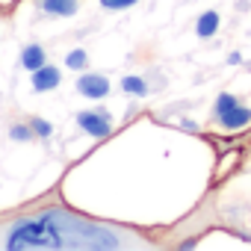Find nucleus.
Here are the masks:
<instances>
[{
    "label": "nucleus",
    "instance_id": "obj_1",
    "mask_svg": "<svg viewBox=\"0 0 251 251\" xmlns=\"http://www.w3.org/2000/svg\"><path fill=\"white\" fill-rule=\"evenodd\" d=\"M154 251L160 248L145 230L100 222L68 204L27 207L0 216V251Z\"/></svg>",
    "mask_w": 251,
    "mask_h": 251
},
{
    "label": "nucleus",
    "instance_id": "obj_2",
    "mask_svg": "<svg viewBox=\"0 0 251 251\" xmlns=\"http://www.w3.org/2000/svg\"><path fill=\"white\" fill-rule=\"evenodd\" d=\"M74 121H77V127H80L83 133H89V136H95V139H109L112 130H115L109 112H103V109H83V112L74 115Z\"/></svg>",
    "mask_w": 251,
    "mask_h": 251
},
{
    "label": "nucleus",
    "instance_id": "obj_3",
    "mask_svg": "<svg viewBox=\"0 0 251 251\" xmlns=\"http://www.w3.org/2000/svg\"><path fill=\"white\" fill-rule=\"evenodd\" d=\"M74 89H77V95H83V98H89V100H100V98H106L109 95V77H103V74H95V71H86V74H80L77 77V83H74Z\"/></svg>",
    "mask_w": 251,
    "mask_h": 251
},
{
    "label": "nucleus",
    "instance_id": "obj_4",
    "mask_svg": "<svg viewBox=\"0 0 251 251\" xmlns=\"http://www.w3.org/2000/svg\"><path fill=\"white\" fill-rule=\"evenodd\" d=\"M219 130H225V133H242V130H248L251 127V106H245V103H236L233 109H227L222 118H216L213 121Z\"/></svg>",
    "mask_w": 251,
    "mask_h": 251
},
{
    "label": "nucleus",
    "instance_id": "obj_5",
    "mask_svg": "<svg viewBox=\"0 0 251 251\" xmlns=\"http://www.w3.org/2000/svg\"><path fill=\"white\" fill-rule=\"evenodd\" d=\"M36 9L48 18H71L80 9V0H36Z\"/></svg>",
    "mask_w": 251,
    "mask_h": 251
},
{
    "label": "nucleus",
    "instance_id": "obj_6",
    "mask_svg": "<svg viewBox=\"0 0 251 251\" xmlns=\"http://www.w3.org/2000/svg\"><path fill=\"white\" fill-rule=\"evenodd\" d=\"M59 83H62V71H59L56 65H50V62H45L42 68L33 71V89H36L39 95H42V92L59 89Z\"/></svg>",
    "mask_w": 251,
    "mask_h": 251
},
{
    "label": "nucleus",
    "instance_id": "obj_7",
    "mask_svg": "<svg viewBox=\"0 0 251 251\" xmlns=\"http://www.w3.org/2000/svg\"><path fill=\"white\" fill-rule=\"evenodd\" d=\"M219 24H222V15H219L216 9H207L204 15H198V21H195L198 39H213V36L219 33Z\"/></svg>",
    "mask_w": 251,
    "mask_h": 251
},
{
    "label": "nucleus",
    "instance_id": "obj_8",
    "mask_svg": "<svg viewBox=\"0 0 251 251\" xmlns=\"http://www.w3.org/2000/svg\"><path fill=\"white\" fill-rule=\"evenodd\" d=\"M45 62H48V50H45L42 45H36V42H33V45H27V48L21 50V65H24L30 74H33L36 68H42Z\"/></svg>",
    "mask_w": 251,
    "mask_h": 251
},
{
    "label": "nucleus",
    "instance_id": "obj_9",
    "mask_svg": "<svg viewBox=\"0 0 251 251\" xmlns=\"http://www.w3.org/2000/svg\"><path fill=\"white\" fill-rule=\"evenodd\" d=\"M121 92H124V95H130V98H148L151 86H148L145 77H139V74H127V77H121Z\"/></svg>",
    "mask_w": 251,
    "mask_h": 251
},
{
    "label": "nucleus",
    "instance_id": "obj_10",
    "mask_svg": "<svg viewBox=\"0 0 251 251\" xmlns=\"http://www.w3.org/2000/svg\"><path fill=\"white\" fill-rule=\"evenodd\" d=\"M9 139H12V142H33L36 133H33V127H30V121H12V124H9Z\"/></svg>",
    "mask_w": 251,
    "mask_h": 251
},
{
    "label": "nucleus",
    "instance_id": "obj_11",
    "mask_svg": "<svg viewBox=\"0 0 251 251\" xmlns=\"http://www.w3.org/2000/svg\"><path fill=\"white\" fill-rule=\"evenodd\" d=\"M239 103V98L236 95H230V92H222V95H216V103H213V118L210 121H216V118H222L227 109H233Z\"/></svg>",
    "mask_w": 251,
    "mask_h": 251
},
{
    "label": "nucleus",
    "instance_id": "obj_12",
    "mask_svg": "<svg viewBox=\"0 0 251 251\" xmlns=\"http://www.w3.org/2000/svg\"><path fill=\"white\" fill-rule=\"evenodd\" d=\"M65 65H68L71 71H86V68H89V53H86V48L68 50V53H65Z\"/></svg>",
    "mask_w": 251,
    "mask_h": 251
},
{
    "label": "nucleus",
    "instance_id": "obj_13",
    "mask_svg": "<svg viewBox=\"0 0 251 251\" xmlns=\"http://www.w3.org/2000/svg\"><path fill=\"white\" fill-rule=\"evenodd\" d=\"M30 121V127H33V133L39 136V139H50L53 136V124L50 121H45V118H39V115H33V118H27Z\"/></svg>",
    "mask_w": 251,
    "mask_h": 251
},
{
    "label": "nucleus",
    "instance_id": "obj_14",
    "mask_svg": "<svg viewBox=\"0 0 251 251\" xmlns=\"http://www.w3.org/2000/svg\"><path fill=\"white\" fill-rule=\"evenodd\" d=\"M98 3L103 9H109V12H124V9H133L139 0H98Z\"/></svg>",
    "mask_w": 251,
    "mask_h": 251
},
{
    "label": "nucleus",
    "instance_id": "obj_15",
    "mask_svg": "<svg viewBox=\"0 0 251 251\" xmlns=\"http://www.w3.org/2000/svg\"><path fill=\"white\" fill-rule=\"evenodd\" d=\"M177 127L186 130V133H198V121H192V118H180V121H177Z\"/></svg>",
    "mask_w": 251,
    "mask_h": 251
},
{
    "label": "nucleus",
    "instance_id": "obj_16",
    "mask_svg": "<svg viewBox=\"0 0 251 251\" xmlns=\"http://www.w3.org/2000/svg\"><path fill=\"white\" fill-rule=\"evenodd\" d=\"M233 136H236V139H233L236 145H251V127H248V130H242V133H233Z\"/></svg>",
    "mask_w": 251,
    "mask_h": 251
},
{
    "label": "nucleus",
    "instance_id": "obj_17",
    "mask_svg": "<svg viewBox=\"0 0 251 251\" xmlns=\"http://www.w3.org/2000/svg\"><path fill=\"white\" fill-rule=\"evenodd\" d=\"M195 245H198V236H189V239H183L177 248H180V251H189V248H195Z\"/></svg>",
    "mask_w": 251,
    "mask_h": 251
},
{
    "label": "nucleus",
    "instance_id": "obj_18",
    "mask_svg": "<svg viewBox=\"0 0 251 251\" xmlns=\"http://www.w3.org/2000/svg\"><path fill=\"white\" fill-rule=\"evenodd\" d=\"M227 62H230V65H239V62H242V53H236V50H233V53L227 56Z\"/></svg>",
    "mask_w": 251,
    "mask_h": 251
},
{
    "label": "nucleus",
    "instance_id": "obj_19",
    "mask_svg": "<svg viewBox=\"0 0 251 251\" xmlns=\"http://www.w3.org/2000/svg\"><path fill=\"white\" fill-rule=\"evenodd\" d=\"M0 18H3V6H0Z\"/></svg>",
    "mask_w": 251,
    "mask_h": 251
}]
</instances>
